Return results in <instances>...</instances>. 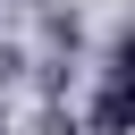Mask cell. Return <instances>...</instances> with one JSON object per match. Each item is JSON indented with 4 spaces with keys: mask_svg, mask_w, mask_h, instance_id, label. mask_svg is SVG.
I'll list each match as a JSON object with an SVG mask.
<instances>
[{
    "mask_svg": "<svg viewBox=\"0 0 135 135\" xmlns=\"http://www.w3.org/2000/svg\"><path fill=\"white\" fill-rule=\"evenodd\" d=\"M93 135H135V84H110L93 93Z\"/></svg>",
    "mask_w": 135,
    "mask_h": 135,
    "instance_id": "1",
    "label": "cell"
},
{
    "mask_svg": "<svg viewBox=\"0 0 135 135\" xmlns=\"http://www.w3.org/2000/svg\"><path fill=\"white\" fill-rule=\"evenodd\" d=\"M110 84H135V25H118V42H110V68H101Z\"/></svg>",
    "mask_w": 135,
    "mask_h": 135,
    "instance_id": "2",
    "label": "cell"
}]
</instances>
